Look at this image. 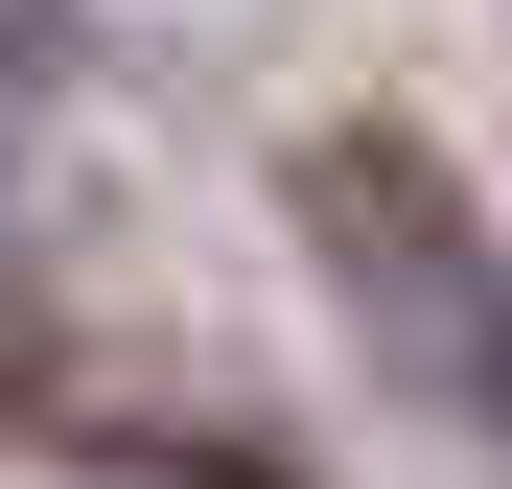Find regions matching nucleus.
<instances>
[{
	"label": "nucleus",
	"mask_w": 512,
	"mask_h": 489,
	"mask_svg": "<svg viewBox=\"0 0 512 489\" xmlns=\"http://www.w3.org/2000/svg\"><path fill=\"white\" fill-rule=\"evenodd\" d=\"M280 210H303V257L350 280L373 373L419 396V420L512 443V257H489V210L443 187V140H396V117H326V140L280 163Z\"/></svg>",
	"instance_id": "obj_1"
}]
</instances>
